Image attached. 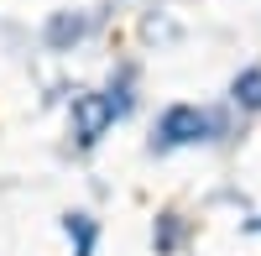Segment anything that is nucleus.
I'll list each match as a JSON object with an SVG mask.
<instances>
[{"mask_svg": "<svg viewBox=\"0 0 261 256\" xmlns=\"http://www.w3.org/2000/svg\"><path fill=\"white\" fill-rule=\"evenodd\" d=\"M89 32H94V16H84V11H53L47 27H42V42H47L53 53H73Z\"/></svg>", "mask_w": 261, "mask_h": 256, "instance_id": "obj_3", "label": "nucleus"}, {"mask_svg": "<svg viewBox=\"0 0 261 256\" xmlns=\"http://www.w3.org/2000/svg\"><path fill=\"white\" fill-rule=\"evenodd\" d=\"M63 236L73 241V256H94V241H99V225H94V215H63Z\"/></svg>", "mask_w": 261, "mask_h": 256, "instance_id": "obj_4", "label": "nucleus"}, {"mask_svg": "<svg viewBox=\"0 0 261 256\" xmlns=\"http://www.w3.org/2000/svg\"><path fill=\"white\" fill-rule=\"evenodd\" d=\"M230 131L220 110H204V105H167L157 120V136H151V152H178V146H199V141H220Z\"/></svg>", "mask_w": 261, "mask_h": 256, "instance_id": "obj_1", "label": "nucleus"}, {"mask_svg": "<svg viewBox=\"0 0 261 256\" xmlns=\"http://www.w3.org/2000/svg\"><path fill=\"white\" fill-rule=\"evenodd\" d=\"M183 236H188V220L183 215H162L157 230H151V246H157V256H172L183 246Z\"/></svg>", "mask_w": 261, "mask_h": 256, "instance_id": "obj_6", "label": "nucleus"}, {"mask_svg": "<svg viewBox=\"0 0 261 256\" xmlns=\"http://www.w3.org/2000/svg\"><path fill=\"white\" fill-rule=\"evenodd\" d=\"M115 120H120V110H115L110 94H99V89L73 94V136H79V146H94Z\"/></svg>", "mask_w": 261, "mask_h": 256, "instance_id": "obj_2", "label": "nucleus"}, {"mask_svg": "<svg viewBox=\"0 0 261 256\" xmlns=\"http://www.w3.org/2000/svg\"><path fill=\"white\" fill-rule=\"evenodd\" d=\"M230 105H235V110H261V63H251V68L235 73V84H230Z\"/></svg>", "mask_w": 261, "mask_h": 256, "instance_id": "obj_5", "label": "nucleus"}, {"mask_svg": "<svg viewBox=\"0 0 261 256\" xmlns=\"http://www.w3.org/2000/svg\"><path fill=\"white\" fill-rule=\"evenodd\" d=\"M246 236H261V215H256V220H246Z\"/></svg>", "mask_w": 261, "mask_h": 256, "instance_id": "obj_7", "label": "nucleus"}]
</instances>
